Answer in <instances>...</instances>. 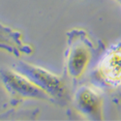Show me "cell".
<instances>
[{"label": "cell", "mask_w": 121, "mask_h": 121, "mask_svg": "<svg viewBox=\"0 0 121 121\" xmlns=\"http://www.w3.org/2000/svg\"><path fill=\"white\" fill-rule=\"evenodd\" d=\"M16 71L27 77L32 82L45 91L53 103L64 105L68 100V90L63 79L57 75L52 74L48 70L30 64L24 61H18L14 64Z\"/></svg>", "instance_id": "2"}, {"label": "cell", "mask_w": 121, "mask_h": 121, "mask_svg": "<svg viewBox=\"0 0 121 121\" xmlns=\"http://www.w3.org/2000/svg\"><path fill=\"white\" fill-rule=\"evenodd\" d=\"M74 104L77 110L89 120H102L104 100L99 90L90 85L78 88L74 95Z\"/></svg>", "instance_id": "5"}, {"label": "cell", "mask_w": 121, "mask_h": 121, "mask_svg": "<svg viewBox=\"0 0 121 121\" xmlns=\"http://www.w3.org/2000/svg\"><path fill=\"white\" fill-rule=\"evenodd\" d=\"M24 47L21 33L0 22V48H4L13 54L19 55L21 52H23Z\"/></svg>", "instance_id": "6"}, {"label": "cell", "mask_w": 121, "mask_h": 121, "mask_svg": "<svg viewBox=\"0 0 121 121\" xmlns=\"http://www.w3.org/2000/svg\"><path fill=\"white\" fill-rule=\"evenodd\" d=\"M0 78L6 90L15 98L39 99L53 102L45 91L14 68L0 70Z\"/></svg>", "instance_id": "3"}, {"label": "cell", "mask_w": 121, "mask_h": 121, "mask_svg": "<svg viewBox=\"0 0 121 121\" xmlns=\"http://www.w3.org/2000/svg\"><path fill=\"white\" fill-rule=\"evenodd\" d=\"M94 75L107 87H121V40L107 49L96 66Z\"/></svg>", "instance_id": "4"}, {"label": "cell", "mask_w": 121, "mask_h": 121, "mask_svg": "<svg viewBox=\"0 0 121 121\" xmlns=\"http://www.w3.org/2000/svg\"><path fill=\"white\" fill-rule=\"evenodd\" d=\"M67 44L66 73L71 78L78 79L83 76L91 62L93 44L87 33L79 28H75L68 32Z\"/></svg>", "instance_id": "1"}]
</instances>
